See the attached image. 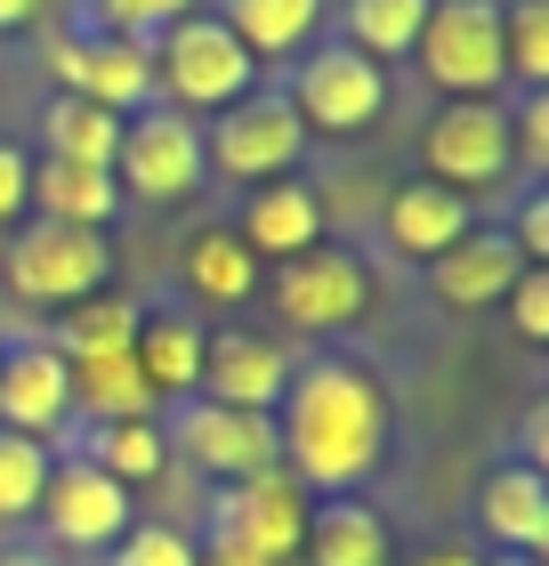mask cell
<instances>
[{
    "instance_id": "cell-34",
    "label": "cell",
    "mask_w": 549,
    "mask_h": 566,
    "mask_svg": "<svg viewBox=\"0 0 549 566\" xmlns=\"http://www.w3.org/2000/svg\"><path fill=\"white\" fill-rule=\"evenodd\" d=\"M502 307H509V324H517V340H549V268H526V275H517L509 283V292H502Z\"/></svg>"
},
{
    "instance_id": "cell-38",
    "label": "cell",
    "mask_w": 549,
    "mask_h": 566,
    "mask_svg": "<svg viewBox=\"0 0 549 566\" xmlns=\"http://www.w3.org/2000/svg\"><path fill=\"white\" fill-rule=\"evenodd\" d=\"M41 17V0H0V33H24Z\"/></svg>"
},
{
    "instance_id": "cell-12",
    "label": "cell",
    "mask_w": 549,
    "mask_h": 566,
    "mask_svg": "<svg viewBox=\"0 0 549 566\" xmlns=\"http://www.w3.org/2000/svg\"><path fill=\"white\" fill-rule=\"evenodd\" d=\"M267 300H275V316L299 324V332H339V324H356L363 307H372V268H363L356 251L307 243V251H292V260L275 268Z\"/></svg>"
},
{
    "instance_id": "cell-11",
    "label": "cell",
    "mask_w": 549,
    "mask_h": 566,
    "mask_svg": "<svg viewBox=\"0 0 549 566\" xmlns=\"http://www.w3.org/2000/svg\"><path fill=\"white\" fill-rule=\"evenodd\" d=\"M49 73L65 82V97H89V106L106 114H146L162 106V82H154V49L146 41H122V33H65L57 49H49Z\"/></svg>"
},
{
    "instance_id": "cell-18",
    "label": "cell",
    "mask_w": 549,
    "mask_h": 566,
    "mask_svg": "<svg viewBox=\"0 0 549 566\" xmlns=\"http://www.w3.org/2000/svg\"><path fill=\"white\" fill-rule=\"evenodd\" d=\"M477 518L502 551L541 558L549 551V478L526 470V461H502V470L485 478V494H477Z\"/></svg>"
},
{
    "instance_id": "cell-25",
    "label": "cell",
    "mask_w": 549,
    "mask_h": 566,
    "mask_svg": "<svg viewBox=\"0 0 549 566\" xmlns=\"http://www.w3.org/2000/svg\"><path fill=\"white\" fill-rule=\"evenodd\" d=\"M41 146H49V163L114 170V154H122V114L89 106V97H49V114H41Z\"/></svg>"
},
{
    "instance_id": "cell-10",
    "label": "cell",
    "mask_w": 549,
    "mask_h": 566,
    "mask_svg": "<svg viewBox=\"0 0 549 566\" xmlns=\"http://www.w3.org/2000/svg\"><path fill=\"white\" fill-rule=\"evenodd\" d=\"M162 446L187 453L194 470L219 478V485H243V478H258V470H283L275 413H234V405H211V397H178Z\"/></svg>"
},
{
    "instance_id": "cell-20",
    "label": "cell",
    "mask_w": 549,
    "mask_h": 566,
    "mask_svg": "<svg viewBox=\"0 0 549 566\" xmlns=\"http://www.w3.org/2000/svg\"><path fill=\"white\" fill-rule=\"evenodd\" d=\"M234 235L251 243V260H292V251L324 243V202H316V187H283V178H267V187H251Z\"/></svg>"
},
{
    "instance_id": "cell-16",
    "label": "cell",
    "mask_w": 549,
    "mask_h": 566,
    "mask_svg": "<svg viewBox=\"0 0 549 566\" xmlns=\"http://www.w3.org/2000/svg\"><path fill=\"white\" fill-rule=\"evenodd\" d=\"M380 227H388V243H397L412 268H429V260H444V251L477 227V202L453 195V187H436V178H412V187L388 195Z\"/></svg>"
},
{
    "instance_id": "cell-35",
    "label": "cell",
    "mask_w": 549,
    "mask_h": 566,
    "mask_svg": "<svg viewBox=\"0 0 549 566\" xmlns=\"http://www.w3.org/2000/svg\"><path fill=\"white\" fill-rule=\"evenodd\" d=\"M502 235L517 243V260H526V268H549V195L526 187V202H517V219L502 227Z\"/></svg>"
},
{
    "instance_id": "cell-21",
    "label": "cell",
    "mask_w": 549,
    "mask_h": 566,
    "mask_svg": "<svg viewBox=\"0 0 549 566\" xmlns=\"http://www.w3.org/2000/svg\"><path fill=\"white\" fill-rule=\"evenodd\" d=\"M202 316H187V307H162V316H138V340H129V356H138V373H146V389L178 405V397H194V380H202Z\"/></svg>"
},
{
    "instance_id": "cell-33",
    "label": "cell",
    "mask_w": 549,
    "mask_h": 566,
    "mask_svg": "<svg viewBox=\"0 0 549 566\" xmlns=\"http://www.w3.org/2000/svg\"><path fill=\"white\" fill-rule=\"evenodd\" d=\"M97 9V33H122V41H162L178 17H194V0H89Z\"/></svg>"
},
{
    "instance_id": "cell-29",
    "label": "cell",
    "mask_w": 549,
    "mask_h": 566,
    "mask_svg": "<svg viewBox=\"0 0 549 566\" xmlns=\"http://www.w3.org/2000/svg\"><path fill=\"white\" fill-rule=\"evenodd\" d=\"M89 461L114 485H138V478H162L170 446H162V429H154V421H89Z\"/></svg>"
},
{
    "instance_id": "cell-15",
    "label": "cell",
    "mask_w": 549,
    "mask_h": 566,
    "mask_svg": "<svg viewBox=\"0 0 549 566\" xmlns=\"http://www.w3.org/2000/svg\"><path fill=\"white\" fill-rule=\"evenodd\" d=\"M73 421V365L49 340L0 348V429L17 437H57Z\"/></svg>"
},
{
    "instance_id": "cell-26",
    "label": "cell",
    "mask_w": 549,
    "mask_h": 566,
    "mask_svg": "<svg viewBox=\"0 0 549 566\" xmlns=\"http://www.w3.org/2000/svg\"><path fill=\"white\" fill-rule=\"evenodd\" d=\"M226 33L251 49V57H292V49L316 41L324 24V0H226Z\"/></svg>"
},
{
    "instance_id": "cell-40",
    "label": "cell",
    "mask_w": 549,
    "mask_h": 566,
    "mask_svg": "<svg viewBox=\"0 0 549 566\" xmlns=\"http://www.w3.org/2000/svg\"><path fill=\"white\" fill-rule=\"evenodd\" d=\"M0 566H65L57 551H0Z\"/></svg>"
},
{
    "instance_id": "cell-22",
    "label": "cell",
    "mask_w": 549,
    "mask_h": 566,
    "mask_svg": "<svg viewBox=\"0 0 549 566\" xmlns=\"http://www.w3.org/2000/svg\"><path fill=\"white\" fill-rule=\"evenodd\" d=\"M299 566H388V526L363 494H324L307 510Z\"/></svg>"
},
{
    "instance_id": "cell-4",
    "label": "cell",
    "mask_w": 549,
    "mask_h": 566,
    "mask_svg": "<svg viewBox=\"0 0 549 566\" xmlns=\"http://www.w3.org/2000/svg\"><path fill=\"white\" fill-rule=\"evenodd\" d=\"M154 82L170 90V106L178 114H226L234 97H251L258 82V57L243 41L226 33L219 17H178L162 41H154Z\"/></svg>"
},
{
    "instance_id": "cell-23",
    "label": "cell",
    "mask_w": 549,
    "mask_h": 566,
    "mask_svg": "<svg viewBox=\"0 0 549 566\" xmlns=\"http://www.w3.org/2000/svg\"><path fill=\"white\" fill-rule=\"evenodd\" d=\"M178 268H187V292L202 307H243L258 292V260H251V243L234 235V227H202V235L178 251Z\"/></svg>"
},
{
    "instance_id": "cell-2",
    "label": "cell",
    "mask_w": 549,
    "mask_h": 566,
    "mask_svg": "<svg viewBox=\"0 0 549 566\" xmlns=\"http://www.w3.org/2000/svg\"><path fill=\"white\" fill-rule=\"evenodd\" d=\"M307 510H316V494L292 470H258L243 485H219L211 543H194V558L202 566H292L307 543Z\"/></svg>"
},
{
    "instance_id": "cell-28",
    "label": "cell",
    "mask_w": 549,
    "mask_h": 566,
    "mask_svg": "<svg viewBox=\"0 0 549 566\" xmlns=\"http://www.w3.org/2000/svg\"><path fill=\"white\" fill-rule=\"evenodd\" d=\"M421 17L429 0H339V24H348V49H363V57H404L412 41H421Z\"/></svg>"
},
{
    "instance_id": "cell-1",
    "label": "cell",
    "mask_w": 549,
    "mask_h": 566,
    "mask_svg": "<svg viewBox=\"0 0 549 566\" xmlns=\"http://www.w3.org/2000/svg\"><path fill=\"white\" fill-rule=\"evenodd\" d=\"M388 389L372 365L356 356H307L292 365V389L275 405V437H283V470L307 494H356L363 478L388 461Z\"/></svg>"
},
{
    "instance_id": "cell-32",
    "label": "cell",
    "mask_w": 549,
    "mask_h": 566,
    "mask_svg": "<svg viewBox=\"0 0 549 566\" xmlns=\"http://www.w3.org/2000/svg\"><path fill=\"white\" fill-rule=\"evenodd\" d=\"M106 566H202V558H194V534H178L162 518H129V534L106 551Z\"/></svg>"
},
{
    "instance_id": "cell-27",
    "label": "cell",
    "mask_w": 549,
    "mask_h": 566,
    "mask_svg": "<svg viewBox=\"0 0 549 566\" xmlns=\"http://www.w3.org/2000/svg\"><path fill=\"white\" fill-rule=\"evenodd\" d=\"M138 316H146V307H129L122 292H97V300H82V307L57 316V340H49V348H57L65 365H82V356H129Z\"/></svg>"
},
{
    "instance_id": "cell-37",
    "label": "cell",
    "mask_w": 549,
    "mask_h": 566,
    "mask_svg": "<svg viewBox=\"0 0 549 566\" xmlns=\"http://www.w3.org/2000/svg\"><path fill=\"white\" fill-rule=\"evenodd\" d=\"M517 446H526V470L549 461V405H526V429H517Z\"/></svg>"
},
{
    "instance_id": "cell-14",
    "label": "cell",
    "mask_w": 549,
    "mask_h": 566,
    "mask_svg": "<svg viewBox=\"0 0 549 566\" xmlns=\"http://www.w3.org/2000/svg\"><path fill=\"white\" fill-rule=\"evenodd\" d=\"M283 389H292V356H283V340H267V332H234V324L202 340L194 397L234 405V413H275Z\"/></svg>"
},
{
    "instance_id": "cell-5",
    "label": "cell",
    "mask_w": 549,
    "mask_h": 566,
    "mask_svg": "<svg viewBox=\"0 0 549 566\" xmlns=\"http://www.w3.org/2000/svg\"><path fill=\"white\" fill-rule=\"evenodd\" d=\"M421 170L436 178V187L468 195V202L493 195L517 170V154H509V106H502V97H444V106L429 114V130H421Z\"/></svg>"
},
{
    "instance_id": "cell-17",
    "label": "cell",
    "mask_w": 549,
    "mask_h": 566,
    "mask_svg": "<svg viewBox=\"0 0 549 566\" xmlns=\"http://www.w3.org/2000/svg\"><path fill=\"white\" fill-rule=\"evenodd\" d=\"M517 275H526V260H517V243L502 227H468L444 260H429V292L444 307H502V292Z\"/></svg>"
},
{
    "instance_id": "cell-31",
    "label": "cell",
    "mask_w": 549,
    "mask_h": 566,
    "mask_svg": "<svg viewBox=\"0 0 549 566\" xmlns=\"http://www.w3.org/2000/svg\"><path fill=\"white\" fill-rule=\"evenodd\" d=\"M49 453L41 437H17V429H0V526H17V518H33L41 510V485H49Z\"/></svg>"
},
{
    "instance_id": "cell-24",
    "label": "cell",
    "mask_w": 549,
    "mask_h": 566,
    "mask_svg": "<svg viewBox=\"0 0 549 566\" xmlns=\"http://www.w3.org/2000/svg\"><path fill=\"white\" fill-rule=\"evenodd\" d=\"M154 397L146 389V373H138V356H82L73 365V413H89V421H154Z\"/></svg>"
},
{
    "instance_id": "cell-39",
    "label": "cell",
    "mask_w": 549,
    "mask_h": 566,
    "mask_svg": "<svg viewBox=\"0 0 549 566\" xmlns=\"http://www.w3.org/2000/svg\"><path fill=\"white\" fill-rule=\"evenodd\" d=\"M412 566H485V558H477V551H421Z\"/></svg>"
},
{
    "instance_id": "cell-8",
    "label": "cell",
    "mask_w": 549,
    "mask_h": 566,
    "mask_svg": "<svg viewBox=\"0 0 549 566\" xmlns=\"http://www.w3.org/2000/svg\"><path fill=\"white\" fill-rule=\"evenodd\" d=\"M202 122L178 106H146L122 122V154H114V187L122 202H187L202 187Z\"/></svg>"
},
{
    "instance_id": "cell-36",
    "label": "cell",
    "mask_w": 549,
    "mask_h": 566,
    "mask_svg": "<svg viewBox=\"0 0 549 566\" xmlns=\"http://www.w3.org/2000/svg\"><path fill=\"white\" fill-rule=\"evenodd\" d=\"M24 178H33V163H24V154L0 138V227H17V219H24Z\"/></svg>"
},
{
    "instance_id": "cell-13",
    "label": "cell",
    "mask_w": 549,
    "mask_h": 566,
    "mask_svg": "<svg viewBox=\"0 0 549 566\" xmlns=\"http://www.w3.org/2000/svg\"><path fill=\"white\" fill-rule=\"evenodd\" d=\"M41 518H49V534H57L65 551H114L138 510H129V485H114L89 453H65V461H49Z\"/></svg>"
},
{
    "instance_id": "cell-30",
    "label": "cell",
    "mask_w": 549,
    "mask_h": 566,
    "mask_svg": "<svg viewBox=\"0 0 549 566\" xmlns=\"http://www.w3.org/2000/svg\"><path fill=\"white\" fill-rule=\"evenodd\" d=\"M502 65L517 90H549V0H502Z\"/></svg>"
},
{
    "instance_id": "cell-19",
    "label": "cell",
    "mask_w": 549,
    "mask_h": 566,
    "mask_svg": "<svg viewBox=\"0 0 549 566\" xmlns=\"http://www.w3.org/2000/svg\"><path fill=\"white\" fill-rule=\"evenodd\" d=\"M24 211H41V219H57V227H106L122 219V187H114V170H89V163H33V178H24Z\"/></svg>"
},
{
    "instance_id": "cell-6",
    "label": "cell",
    "mask_w": 549,
    "mask_h": 566,
    "mask_svg": "<svg viewBox=\"0 0 549 566\" xmlns=\"http://www.w3.org/2000/svg\"><path fill=\"white\" fill-rule=\"evenodd\" d=\"M421 73L444 97H502L509 65H502V0H429L421 17Z\"/></svg>"
},
{
    "instance_id": "cell-3",
    "label": "cell",
    "mask_w": 549,
    "mask_h": 566,
    "mask_svg": "<svg viewBox=\"0 0 549 566\" xmlns=\"http://www.w3.org/2000/svg\"><path fill=\"white\" fill-rule=\"evenodd\" d=\"M114 275V243L97 235V227H57V219H33L17 227L9 251H0V283H9L17 307H49V316H65V307H82L106 292Z\"/></svg>"
},
{
    "instance_id": "cell-7",
    "label": "cell",
    "mask_w": 549,
    "mask_h": 566,
    "mask_svg": "<svg viewBox=\"0 0 549 566\" xmlns=\"http://www.w3.org/2000/svg\"><path fill=\"white\" fill-rule=\"evenodd\" d=\"M307 154V130L292 114L283 90H251L219 114V130H202V170H219L226 187H267V178H292Z\"/></svg>"
},
{
    "instance_id": "cell-41",
    "label": "cell",
    "mask_w": 549,
    "mask_h": 566,
    "mask_svg": "<svg viewBox=\"0 0 549 566\" xmlns=\"http://www.w3.org/2000/svg\"><path fill=\"white\" fill-rule=\"evenodd\" d=\"M485 566H541V558H517V551H502V558H485Z\"/></svg>"
},
{
    "instance_id": "cell-9",
    "label": "cell",
    "mask_w": 549,
    "mask_h": 566,
    "mask_svg": "<svg viewBox=\"0 0 549 566\" xmlns=\"http://www.w3.org/2000/svg\"><path fill=\"white\" fill-rule=\"evenodd\" d=\"M283 97H292L299 130L356 138V130H372V122L388 114V65H372L348 41H331V49H307V57H299V73H292Z\"/></svg>"
}]
</instances>
